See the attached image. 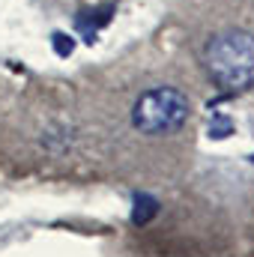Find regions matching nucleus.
<instances>
[{
  "label": "nucleus",
  "instance_id": "nucleus-1",
  "mask_svg": "<svg viewBox=\"0 0 254 257\" xmlns=\"http://www.w3.org/2000/svg\"><path fill=\"white\" fill-rule=\"evenodd\" d=\"M206 69L212 81L230 93L254 87V36L242 30H227L209 39Z\"/></svg>",
  "mask_w": 254,
  "mask_h": 257
},
{
  "label": "nucleus",
  "instance_id": "nucleus-5",
  "mask_svg": "<svg viewBox=\"0 0 254 257\" xmlns=\"http://www.w3.org/2000/svg\"><path fill=\"white\" fill-rule=\"evenodd\" d=\"M54 51H57L60 57H69V54H72V39H69L66 33H54Z\"/></svg>",
  "mask_w": 254,
  "mask_h": 257
},
{
  "label": "nucleus",
  "instance_id": "nucleus-3",
  "mask_svg": "<svg viewBox=\"0 0 254 257\" xmlns=\"http://www.w3.org/2000/svg\"><path fill=\"white\" fill-rule=\"evenodd\" d=\"M159 209H162L159 197H153L150 192H135V197H132V224L135 227H147L159 215Z\"/></svg>",
  "mask_w": 254,
  "mask_h": 257
},
{
  "label": "nucleus",
  "instance_id": "nucleus-4",
  "mask_svg": "<svg viewBox=\"0 0 254 257\" xmlns=\"http://www.w3.org/2000/svg\"><path fill=\"white\" fill-rule=\"evenodd\" d=\"M233 132V120L230 117H224V114H212V120H209V138H227Z\"/></svg>",
  "mask_w": 254,
  "mask_h": 257
},
{
  "label": "nucleus",
  "instance_id": "nucleus-2",
  "mask_svg": "<svg viewBox=\"0 0 254 257\" xmlns=\"http://www.w3.org/2000/svg\"><path fill=\"white\" fill-rule=\"evenodd\" d=\"M189 117L191 102L177 87H153V90L141 93L138 102L132 105V126L141 135H150V138L180 132L189 123Z\"/></svg>",
  "mask_w": 254,
  "mask_h": 257
}]
</instances>
